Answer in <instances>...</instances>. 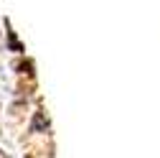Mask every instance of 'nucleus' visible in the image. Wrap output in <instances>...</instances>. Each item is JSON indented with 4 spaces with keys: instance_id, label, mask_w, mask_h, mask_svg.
Segmentation results:
<instances>
[{
    "instance_id": "obj_1",
    "label": "nucleus",
    "mask_w": 160,
    "mask_h": 158,
    "mask_svg": "<svg viewBox=\"0 0 160 158\" xmlns=\"http://www.w3.org/2000/svg\"><path fill=\"white\" fill-rule=\"evenodd\" d=\"M8 44H10V49H13V51H23V46L18 44V38H15V33H13V31H8Z\"/></svg>"
}]
</instances>
